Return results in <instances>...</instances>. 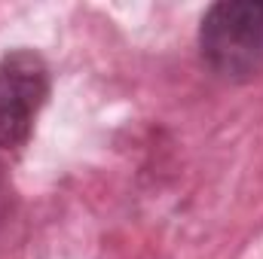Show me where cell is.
<instances>
[{"label":"cell","mask_w":263,"mask_h":259,"mask_svg":"<svg viewBox=\"0 0 263 259\" xmlns=\"http://www.w3.org/2000/svg\"><path fill=\"white\" fill-rule=\"evenodd\" d=\"M199 52L205 67L230 82L263 73V0H220L208 6L199 25Z\"/></svg>","instance_id":"obj_1"},{"label":"cell","mask_w":263,"mask_h":259,"mask_svg":"<svg viewBox=\"0 0 263 259\" xmlns=\"http://www.w3.org/2000/svg\"><path fill=\"white\" fill-rule=\"evenodd\" d=\"M49 98V67L31 49L0 58V149H18Z\"/></svg>","instance_id":"obj_2"}]
</instances>
